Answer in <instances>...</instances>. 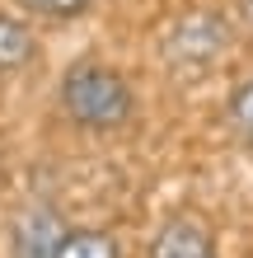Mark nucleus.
<instances>
[{"label":"nucleus","instance_id":"7ed1b4c3","mask_svg":"<svg viewBox=\"0 0 253 258\" xmlns=\"http://www.w3.org/2000/svg\"><path fill=\"white\" fill-rule=\"evenodd\" d=\"M66 239V221L56 207H28L19 211V221L10 225V249L14 258H56V249H61Z\"/></svg>","mask_w":253,"mask_h":258},{"label":"nucleus","instance_id":"f03ea898","mask_svg":"<svg viewBox=\"0 0 253 258\" xmlns=\"http://www.w3.org/2000/svg\"><path fill=\"white\" fill-rule=\"evenodd\" d=\"M225 38L230 33H225V24H220L216 14L192 10L164 33V56L178 71H202V66H211L216 56L225 52Z\"/></svg>","mask_w":253,"mask_h":258},{"label":"nucleus","instance_id":"39448f33","mask_svg":"<svg viewBox=\"0 0 253 258\" xmlns=\"http://www.w3.org/2000/svg\"><path fill=\"white\" fill-rule=\"evenodd\" d=\"M33 56H38V38H33V28H28L19 14H5V10H0V75L24 71Z\"/></svg>","mask_w":253,"mask_h":258},{"label":"nucleus","instance_id":"6e6552de","mask_svg":"<svg viewBox=\"0 0 253 258\" xmlns=\"http://www.w3.org/2000/svg\"><path fill=\"white\" fill-rule=\"evenodd\" d=\"M225 108H230V122L239 127L244 136H253V80H244L239 89H234Z\"/></svg>","mask_w":253,"mask_h":258},{"label":"nucleus","instance_id":"0eeeda50","mask_svg":"<svg viewBox=\"0 0 253 258\" xmlns=\"http://www.w3.org/2000/svg\"><path fill=\"white\" fill-rule=\"evenodd\" d=\"M14 5L28 14H42V19H80L94 0H14Z\"/></svg>","mask_w":253,"mask_h":258},{"label":"nucleus","instance_id":"423d86ee","mask_svg":"<svg viewBox=\"0 0 253 258\" xmlns=\"http://www.w3.org/2000/svg\"><path fill=\"white\" fill-rule=\"evenodd\" d=\"M56 258H122V253H117V239H108L103 230H66Z\"/></svg>","mask_w":253,"mask_h":258},{"label":"nucleus","instance_id":"1a4fd4ad","mask_svg":"<svg viewBox=\"0 0 253 258\" xmlns=\"http://www.w3.org/2000/svg\"><path fill=\"white\" fill-rule=\"evenodd\" d=\"M244 10H248V24H253V0H244Z\"/></svg>","mask_w":253,"mask_h":258},{"label":"nucleus","instance_id":"f257e3e1","mask_svg":"<svg viewBox=\"0 0 253 258\" xmlns=\"http://www.w3.org/2000/svg\"><path fill=\"white\" fill-rule=\"evenodd\" d=\"M56 94H61L66 117L89 132H117L136 113V94H131L127 75L117 66H103V61H75L61 75Z\"/></svg>","mask_w":253,"mask_h":258},{"label":"nucleus","instance_id":"20e7f679","mask_svg":"<svg viewBox=\"0 0 253 258\" xmlns=\"http://www.w3.org/2000/svg\"><path fill=\"white\" fill-rule=\"evenodd\" d=\"M150 258H211V235L197 216H174L155 235Z\"/></svg>","mask_w":253,"mask_h":258}]
</instances>
